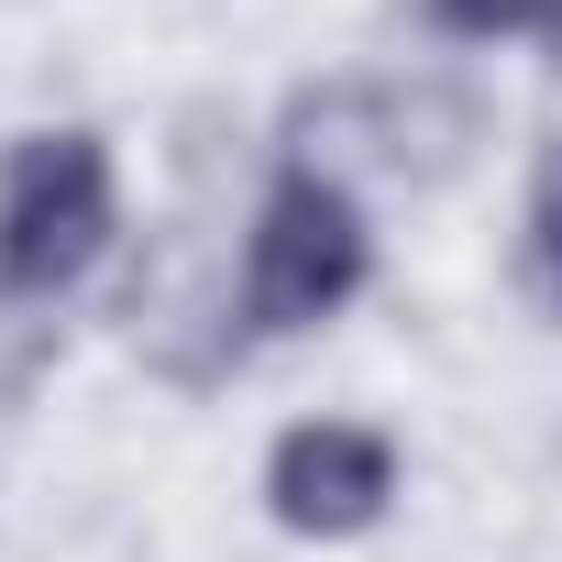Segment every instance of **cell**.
Segmentation results:
<instances>
[{"mask_svg":"<svg viewBox=\"0 0 562 562\" xmlns=\"http://www.w3.org/2000/svg\"><path fill=\"white\" fill-rule=\"evenodd\" d=\"M265 496H276V518L299 540H353L397 496V452L375 430H353V419H299L276 441V463H265Z\"/></svg>","mask_w":562,"mask_h":562,"instance_id":"3957f363","label":"cell"},{"mask_svg":"<svg viewBox=\"0 0 562 562\" xmlns=\"http://www.w3.org/2000/svg\"><path fill=\"white\" fill-rule=\"evenodd\" d=\"M452 34H518V23H551V0H430Z\"/></svg>","mask_w":562,"mask_h":562,"instance_id":"5b68a950","label":"cell"},{"mask_svg":"<svg viewBox=\"0 0 562 562\" xmlns=\"http://www.w3.org/2000/svg\"><path fill=\"white\" fill-rule=\"evenodd\" d=\"M529 265H540V299L562 310V144L540 155V188H529Z\"/></svg>","mask_w":562,"mask_h":562,"instance_id":"277c9868","label":"cell"},{"mask_svg":"<svg viewBox=\"0 0 562 562\" xmlns=\"http://www.w3.org/2000/svg\"><path fill=\"white\" fill-rule=\"evenodd\" d=\"M364 288V221L321 166H288L254 210V254H243V310L265 331H310Z\"/></svg>","mask_w":562,"mask_h":562,"instance_id":"7a4b0ae2","label":"cell"},{"mask_svg":"<svg viewBox=\"0 0 562 562\" xmlns=\"http://www.w3.org/2000/svg\"><path fill=\"white\" fill-rule=\"evenodd\" d=\"M111 243V155L100 133H34L12 144V177H0V288L56 299L100 265Z\"/></svg>","mask_w":562,"mask_h":562,"instance_id":"6da1fadb","label":"cell"},{"mask_svg":"<svg viewBox=\"0 0 562 562\" xmlns=\"http://www.w3.org/2000/svg\"><path fill=\"white\" fill-rule=\"evenodd\" d=\"M540 34H551V67H562V0H551V23H540Z\"/></svg>","mask_w":562,"mask_h":562,"instance_id":"8992f818","label":"cell"}]
</instances>
